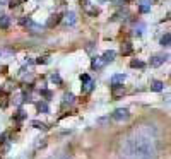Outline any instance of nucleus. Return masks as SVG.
Wrapping results in <instances>:
<instances>
[{
  "label": "nucleus",
  "instance_id": "f257e3e1",
  "mask_svg": "<svg viewBox=\"0 0 171 159\" xmlns=\"http://www.w3.org/2000/svg\"><path fill=\"white\" fill-rule=\"evenodd\" d=\"M128 154L133 159H156L158 149L154 139H151V135L139 132L135 137H132L128 140Z\"/></svg>",
  "mask_w": 171,
  "mask_h": 159
},
{
  "label": "nucleus",
  "instance_id": "f03ea898",
  "mask_svg": "<svg viewBox=\"0 0 171 159\" xmlns=\"http://www.w3.org/2000/svg\"><path fill=\"white\" fill-rule=\"evenodd\" d=\"M21 24H22L28 31L34 33V34H40V33H43V29H45L41 24H36V22L33 19H29V17H22V19H21Z\"/></svg>",
  "mask_w": 171,
  "mask_h": 159
},
{
  "label": "nucleus",
  "instance_id": "7ed1b4c3",
  "mask_svg": "<svg viewBox=\"0 0 171 159\" xmlns=\"http://www.w3.org/2000/svg\"><path fill=\"white\" fill-rule=\"evenodd\" d=\"M128 109L125 108H118L115 113H113V120H116V121H125V120H128Z\"/></svg>",
  "mask_w": 171,
  "mask_h": 159
},
{
  "label": "nucleus",
  "instance_id": "20e7f679",
  "mask_svg": "<svg viewBox=\"0 0 171 159\" xmlns=\"http://www.w3.org/2000/svg\"><path fill=\"white\" fill-rule=\"evenodd\" d=\"M168 58H170L168 55H166V57H164V55H156V57L151 58V67H159V65H162Z\"/></svg>",
  "mask_w": 171,
  "mask_h": 159
},
{
  "label": "nucleus",
  "instance_id": "39448f33",
  "mask_svg": "<svg viewBox=\"0 0 171 159\" xmlns=\"http://www.w3.org/2000/svg\"><path fill=\"white\" fill-rule=\"evenodd\" d=\"M123 82H125V74H116V75L111 77V86H113V87H118Z\"/></svg>",
  "mask_w": 171,
  "mask_h": 159
},
{
  "label": "nucleus",
  "instance_id": "423d86ee",
  "mask_svg": "<svg viewBox=\"0 0 171 159\" xmlns=\"http://www.w3.org/2000/svg\"><path fill=\"white\" fill-rule=\"evenodd\" d=\"M115 57H116V53H115L113 50H108V51H104V53H103V57H101V58H103L104 63H108V62H113Z\"/></svg>",
  "mask_w": 171,
  "mask_h": 159
},
{
  "label": "nucleus",
  "instance_id": "0eeeda50",
  "mask_svg": "<svg viewBox=\"0 0 171 159\" xmlns=\"http://www.w3.org/2000/svg\"><path fill=\"white\" fill-rule=\"evenodd\" d=\"M75 21H77L75 12H67V14H65V22H67L69 26H74V24H75Z\"/></svg>",
  "mask_w": 171,
  "mask_h": 159
},
{
  "label": "nucleus",
  "instance_id": "6e6552de",
  "mask_svg": "<svg viewBox=\"0 0 171 159\" xmlns=\"http://www.w3.org/2000/svg\"><path fill=\"white\" fill-rule=\"evenodd\" d=\"M91 65H92L94 69H101V67L104 65V62H103V58H101V57H94V58L91 60Z\"/></svg>",
  "mask_w": 171,
  "mask_h": 159
},
{
  "label": "nucleus",
  "instance_id": "1a4fd4ad",
  "mask_svg": "<svg viewBox=\"0 0 171 159\" xmlns=\"http://www.w3.org/2000/svg\"><path fill=\"white\" fill-rule=\"evenodd\" d=\"M10 26V19L7 16H0V29H7Z\"/></svg>",
  "mask_w": 171,
  "mask_h": 159
},
{
  "label": "nucleus",
  "instance_id": "9d476101",
  "mask_svg": "<svg viewBox=\"0 0 171 159\" xmlns=\"http://www.w3.org/2000/svg\"><path fill=\"white\" fill-rule=\"evenodd\" d=\"M151 89H152V91H156V92H159V91L164 89V84H162L161 80H154V82L151 84Z\"/></svg>",
  "mask_w": 171,
  "mask_h": 159
},
{
  "label": "nucleus",
  "instance_id": "9b49d317",
  "mask_svg": "<svg viewBox=\"0 0 171 159\" xmlns=\"http://www.w3.org/2000/svg\"><path fill=\"white\" fill-rule=\"evenodd\" d=\"M92 87H94V80H91V79L86 80V82L82 84V92H89Z\"/></svg>",
  "mask_w": 171,
  "mask_h": 159
},
{
  "label": "nucleus",
  "instance_id": "f8f14e48",
  "mask_svg": "<svg viewBox=\"0 0 171 159\" xmlns=\"http://www.w3.org/2000/svg\"><path fill=\"white\" fill-rule=\"evenodd\" d=\"M60 22V16H51L50 19H48V22H46V26L48 28H53V26H57Z\"/></svg>",
  "mask_w": 171,
  "mask_h": 159
},
{
  "label": "nucleus",
  "instance_id": "ddd939ff",
  "mask_svg": "<svg viewBox=\"0 0 171 159\" xmlns=\"http://www.w3.org/2000/svg\"><path fill=\"white\" fill-rule=\"evenodd\" d=\"M170 43H171V34H170V33H166V34L161 38V46H166V48H168V46H170Z\"/></svg>",
  "mask_w": 171,
  "mask_h": 159
},
{
  "label": "nucleus",
  "instance_id": "4468645a",
  "mask_svg": "<svg viewBox=\"0 0 171 159\" xmlns=\"http://www.w3.org/2000/svg\"><path fill=\"white\" fill-rule=\"evenodd\" d=\"M132 53V45L130 43H123L121 45V55H130Z\"/></svg>",
  "mask_w": 171,
  "mask_h": 159
},
{
  "label": "nucleus",
  "instance_id": "2eb2a0df",
  "mask_svg": "<svg viewBox=\"0 0 171 159\" xmlns=\"http://www.w3.org/2000/svg\"><path fill=\"white\" fill-rule=\"evenodd\" d=\"M72 103H74V94H70V92L65 94V96H63V106H69Z\"/></svg>",
  "mask_w": 171,
  "mask_h": 159
},
{
  "label": "nucleus",
  "instance_id": "dca6fc26",
  "mask_svg": "<svg viewBox=\"0 0 171 159\" xmlns=\"http://www.w3.org/2000/svg\"><path fill=\"white\" fill-rule=\"evenodd\" d=\"M38 109H40V111H43V113H48V111H50L46 103H38Z\"/></svg>",
  "mask_w": 171,
  "mask_h": 159
},
{
  "label": "nucleus",
  "instance_id": "f3484780",
  "mask_svg": "<svg viewBox=\"0 0 171 159\" xmlns=\"http://www.w3.org/2000/svg\"><path fill=\"white\" fill-rule=\"evenodd\" d=\"M51 82H55V84H62L60 75H58V74H53V75H51Z\"/></svg>",
  "mask_w": 171,
  "mask_h": 159
},
{
  "label": "nucleus",
  "instance_id": "a211bd4d",
  "mask_svg": "<svg viewBox=\"0 0 171 159\" xmlns=\"http://www.w3.org/2000/svg\"><path fill=\"white\" fill-rule=\"evenodd\" d=\"M123 92H125V89H123V86H121V87H115V91H113V94H115V96H121Z\"/></svg>",
  "mask_w": 171,
  "mask_h": 159
},
{
  "label": "nucleus",
  "instance_id": "6ab92c4d",
  "mask_svg": "<svg viewBox=\"0 0 171 159\" xmlns=\"http://www.w3.org/2000/svg\"><path fill=\"white\" fill-rule=\"evenodd\" d=\"M130 65H132V67H139V69H142V67H144V63H142L140 60H132Z\"/></svg>",
  "mask_w": 171,
  "mask_h": 159
},
{
  "label": "nucleus",
  "instance_id": "aec40b11",
  "mask_svg": "<svg viewBox=\"0 0 171 159\" xmlns=\"http://www.w3.org/2000/svg\"><path fill=\"white\" fill-rule=\"evenodd\" d=\"M139 10H140L142 14H147V12L151 10V7H147V5H144V4H140V5H139Z\"/></svg>",
  "mask_w": 171,
  "mask_h": 159
},
{
  "label": "nucleus",
  "instance_id": "412c9836",
  "mask_svg": "<svg viewBox=\"0 0 171 159\" xmlns=\"http://www.w3.org/2000/svg\"><path fill=\"white\" fill-rule=\"evenodd\" d=\"M33 125L36 127V128H41V130H46V127L43 125V123H40V121H33Z\"/></svg>",
  "mask_w": 171,
  "mask_h": 159
},
{
  "label": "nucleus",
  "instance_id": "4be33fe9",
  "mask_svg": "<svg viewBox=\"0 0 171 159\" xmlns=\"http://www.w3.org/2000/svg\"><path fill=\"white\" fill-rule=\"evenodd\" d=\"M36 63H48V57H43V58H38Z\"/></svg>",
  "mask_w": 171,
  "mask_h": 159
},
{
  "label": "nucleus",
  "instance_id": "5701e85b",
  "mask_svg": "<svg viewBox=\"0 0 171 159\" xmlns=\"http://www.w3.org/2000/svg\"><path fill=\"white\" fill-rule=\"evenodd\" d=\"M152 2H154V0H140V4L147 5V7H151V5H152Z\"/></svg>",
  "mask_w": 171,
  "mask_h": 159
},
{
  "label": "nucleus",
  "instance_id": "b1692460",
  "mask_svg": "<svg viewBox=\"0 0 171 159\" xmlns=\"http://www.w3.org/2000/svg\"><path fill=\"white\" fill-rule=\"evenodd\" d=\"M89 79H91V77L87 75V74H82V75H81V80H82V82H86V80H89Z\"/></svg>",
  "mask_w": 171,
  "mask_h": 159
},
{
  "label": "nucleus",
  "instance_id": "393cba45",
  "mask_svg": "<svg viewBox=\"0 0 171 159\" xmlns=\"http://www.w3.org/2000/svg\"><path fill=\"white\" fill-rule=\"evenodd\" d=\"M41 94H43L45 98H50V96H51V92H50V91H41Z\"/></svg>",
  "mask_w": 171,
  "mask_h": 159
},
{
  "label": "nucleus",
  "instance_id": "a878e982",
  "mask_svg": "<svg viewBox=\"0 0 171 159\" xmlns=\"http://www.w3.org/2000/svg\"><path fill=\"white\" fill-rule=\"evenodd\" d=\"M9 139V133L5 132V133H2V142H5V140Z\"/></svg>",
  "mask_w": 171,
  "mask_h": 159
},
{
  "label": "nucleus",
  "instance_id": "bb28decb",
  "mask_svg": "<svg viewBox=\"0 0 171 159\" xmlns=\"http://www.w3.org/2000/svg\"><path fill=\"white\" fill-rule=\"evenodd\" d=\"M9 149H10V144H5V146H4V152H7Z\"/></svg>",
  "mask_w": 171,
  "mask_h": 159
},
{
  "label": "nucleus",
  "instance_id": "cd10ccee",
  "mask_svg": "<svg viewBox=\"0 0 171 159\" xmlns=\"http://www.w3.org/2000/svg\"><path fill=\"white\" fill-rule=\"evenodd\" d=\"M7 2H9V0H0V4H7Z\"/></svg>",
  "mask_w": 171,
  "mask_h": 159
},
{
  "label": "nucleus",
  "instance_id": "c85d7f7f",
  "mask_svg": "<svg viewBox=\"0 0 171 159\" xmlns=\"http://www.w3.org/2000/svg\"><path fill=\"white\" fill-rule=\"evenodd\" d=\"M50 159H57V158H55V156H53V158H50Z\"/></svg>",
  "mask_w": 171,
  "mask_h": 159
},
{
  "label": "nucleus",
  "instance_id": "c756f323",
  "mask_svg": "<svg viewBox=\"0 0 171 159\" xmlns=\"http://www.w3.org/2000/svg\"><path fill=\"white\" fill-rule=\"evenodd\" d=\"M63 159H67V158H63Z\"/></svg>",
  "mask_w": 171,
  "mask_h": 159
}]
</instances>
